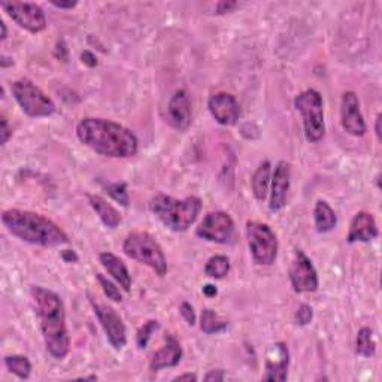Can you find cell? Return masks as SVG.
Returning a JSON list of instances; mask_svg holds the SVG:
<instances>
[{
  "label": "cell",
  "instance_id": "6da1fadb",
  "mask_svg": "<svg viewBox=\"0 0 382 382\" xmlns=\"http://www.w3.org/2000/svg\"><path fill=\"white\" fill-rule=\"evenodd\" d=\"M76 136L94 153L111 158H129L136 156L139 142L136 134L115 121L87 117L76 126Z\"/></svg>",
  "mask_w": 382,
  "mask_h": 382
},
{
  "label": "cell",
  "instance_id": "7a4b0ae2",
  "mask_svg": "<svg viewBox=\"0 0 382 382\" xmlns=\"http://www.w3.org/2000/svg\"><path fill=\"white\" fill-rule=\"evenodd\" d=\"M32 297L36 316L40 321L47 351L56 360L66 359L71 349V339L66 327V312L63 300L57 293L40 285L32 286Z\"/></svg>",
  "mask_w": 382,
  "mask_h": 382
},
{
  "label": "cell",
  "instance_id": "3957f363",
  "mask_svg": "<svg viewBox=\"0 0 382 382\" xmlns=\"http://www.w3.org/2000/svg\"><path fill=\"white\" fill-rule=\"evenodd\" d=\"M2 223L12 236L37 247L52 248L69 243L64 230L42 214L16 208L6 209L2 214Z\"/></svg>",
  "mask_w": 382,
  "mask_h": 382
},
{
  "label": "cell",
  "instance_id": "277c9868",
  "mask_svg": "<svg viewBox=\"0 0 382 382\" xmlns=\"http://www.w3.org/2000/svg\"><path fill=\"white\" fill-rule=\"evenodd\" d=\"M153 214L168 228L183 233L193 226L202 211V200L196 196L175 199L172 196L158 195L149 203Z\"/></svg>",
  "mask_w": 382,
  "mask_h": 382
},
{
  "label": "cell",
  "instance_id": "5b68a950",
  "mask_svg": "<svg viewBox=\"0 0 382 382\" xmlns=\"http://www.w3.org/2000/svg\"><path fill=\"white\" fill-rule=\"evenodd\" d=\"M122 251L132 260L151 267L158 277H165L168 272L166 255L158 242L146 231H132L122 243Z\"/></svg>",
  "mask_w": 382,
  "mask_h": 382
},
{
  "label": "cell",
  "instance_id": "8992f818",
  "mask_svg": "<svg viewBox=\"0 0 382 382\" xmlns=\"http://www.w3.org/2000/svg\"><path fill=\"white\" fill-rule=\"evenodd\" d=\"M294 108L303 120L305 138L311 144H317L325 133L324 103L317 90H305L294 99Z\"/></svg>",
  "mask_w": 382,
  "mask_h": 382
},
{
  "label": "cell",
  "instance_id": "52a82bcc",
  "mask_svg": "<svg viewBox=\"0 0 382 382\" xmlns=\"http://www.w3.org/2000/svg\"><path fill=\"white\" fill-rule=\"evenodd\" d=\"M11 93L27 117L44 118L56 112L54 102L29 78H20L12 83Z\"/></svg>",
  "mask_w": 382,
  "mask_h": 382
},
{
  "label": "cell",
  "instance_id": "ba28073f",
  "mask_svg": "<svg viewBox=\"0 0 382 382\" xmlns=\"http://www.w3.org/2000/svg\"><path fill=\"white\" fill-rule=\"evenodd\" d=\"M247 242L253 260L260 266L274 265L278 255V238L269 224L260 221L247 223Z\"/></svg>",
  "mask_w": 382,
  "mask_h": 382
},
{
  "label": "cell",
  "instance_id": "9c48e42d",
  "mask_svg": "<svg viewBox=\"0 0 382 382\" xmlns=\"http://www.w3.org/2000/svg\"><path fill=\"white\" fill-rule=\"evenodd\" d=\"M235 221L227 212H209L196 228V236L214 243H231L235 239Z\"/></svg>",
  "mask_w": 382,
  "mask_h": 382
},
{
  "label": "cell",
  "instance_id": "30bf717a",
  "mask_svg": "<svg viewBox=\"0 0 382 382\" xmlns=\"http://www.w3.org/2000/svg\"><path fill=\"white\" fill-rule=\"evenodd\" d=\"M0 5L21 29L30 33H40L47 29V16L39 5L32 2H2Z\"/></svg>",
  "mask_w": 382,
  "mask_h": 382
},
{
  "label": "cell",
  "instance_id": "8fae6325",
  "mask_svg": "<svg viewBox=\"0 0 382 382\" xmlns=\"http://www.w3.org/2000/svg\"><path fill=\"white\" fill-rule=\"evenodd\" d=\"M90 303L93 306V311L98 317L102 329L106 335L108 342L112 345L114 349L120 351L126 347L127 344V332H126V325L122 323L121 317L115 312L114 308L94 302V299H90Z\"/></svg>",
  "mask_w": 382,
  "mask_h": 382
},
{
  "label": "cell",
  "instance_id": "7c38bea8",
  "mask_svg": "<svg viewBox=\"0 0 382 382\" xmlns=\"http://www.w3.org/2000/svg\"><path fill=\"white\" fill-rule=\"evenodd\" d=\"M289 277L293 290L297 294L313 293L318 289L317 270L313 267L311 258L302 250H296L293 263L289 270Z\"/></svg>",
  "mask_w": 382,
  "mask_h": 382
},
{
  "label": "cell",
  "instance_id": "4fadbf2b",
  "mask_svg": "<svg viewBox=\"0 0 382 382\" xmlns=\"http://www.w3.org/2000/svg\"><path fill=\"white\" fill-rule=\"evenodd\" d=\"M340 122H342L344 130L356 138H361L366 134V122L360 109L359 96L354 91H347L342 96L340 102Z\"/></svg>",
  "mask_w": 382,
  "mask_h": 382
},
{
  "label": "cell",
  "instance_id": "5bb4252c",
  "mask_svg": "<svg viewBox=\"0 0 382 382\" xmlns=\"http://www.w3.org/2000/svg\"><path fill=\"white\" fill-rule=\"evenodd\" d=\"M290 183H291V168L289 163L281 160L278 161V165L270 178V199H269L270 211L278 212L285 207L286 196H289L290 190Z\"/></svg>",
  "mask_w": 382,
  "mask_h": 382
},
{
  "label": "cell",
  "instance_id": "9a60e30c",
  "mask_svg": "<svg viewBox=\"0 0 382 382\" xmlns=\"http://www.w3.org/2000/svg\"><path fill=\"white\" fill-rule=\"evenodd\" d=\"M209 112L221 126H235L241 117V108L235 96L228 93H216L208 102Z\"/></svg>",
  "mask_w": 382,
  "mask_h": 382
},
{
  "label": "cell",
  "instance_id": "2e32d148",
  "mask_svg": "<svg viewBox=\"0 0 382 382\" xmlns=\"http://www.w3.org/2000/svg\"><path fill=\"white\" fill-rule=\"evenodd\" d=\"M290 351L284 342H277L272 345L266 354V374L263 381L269 382H284L289 374Z\"/></svg>",
  "mask_w": 382,
  "mask_h": 382
},
{
  "label": "cell",
  "instance_id": "e0dca14e",
  "mask_svg": "<svg viewBox=\"0 0 382 382\" xmlns=\"http://www.w3.org/2000/svg\"><path fill=\"white\" fill-rule=\"evenodd\" d=\"M166 122L175 130L184 132L191 125V102L185 90L176 91L168 105Z\"/></svg>",
  "mask_w": 382,
  "mask_h": 382
},
{
  "label": "cell",
  "instance_id": "ac0fdd59",
  "mask_svg": "<svg viewBox=\"0 0 382 382\" xmlns=\"http://www.w3.org/2000/svg\"><path fill=\"white\" fill-rule=\"evenodd\" d=\"M183 348L178 342V339L172 335L165 336V345H163L157 352L153 354L151 360H149V369L157 372L165 369V367H175L178 366L183 360Z\"/></svg>",
  "mask_w": 382,
  "mask_h": 382
},
{
  "label": "cell",
  "instance_id": "d6986e66",
  "mask_svg": "<svg viewBox=\"0 0 382 382\" xmlns=\"http://www.w3.org/2000/svg\"><path fill=\"white\" fill-rule=\"evenodd\" d=\"M378 236H379V230L375 221V216L371 212L360 211L356 214V216L352 218L347 242L348 243L372 242Z\"/></svg>",
  "mask_w": 382,
  "mask_h": 382
},
{
  "label": "cell",
  "instance_id": "ffe728a7",
  "mask_svg": "<svg viewBox=\"0 0 382 382\" xmlns=\"http://www.w3.org/2000/svg\"><path fill=\"white\" fill-rule=\"evenodd\" d=\"M99 260L102 266L106 269V272L111 275L115 282L121 286L126 293H130L132 290V277L129 274V269L125 265V262L121 260L120 257H117L112 253H102L99 255Z\"/></svg>",
  "mask_w": 382,
  "mask_h": 382
},
{
  "label": "cell",
  "instance_id": "44dd1931",
  "mask_svg": "<svg viewBox=\"0 0 382 382\" xmlns=\"http://www.w3.org/2000/svg\"><path fill=\"white\" fill-rule=\"evenodd\" d=\"M87 197H88L90 207L93 208L96 214L99 215L100 221L108 228H117L121 224V215L111 203H108L102 196H98V195H88Z\"/></svg>",
  "mask_w": 382,
  "mask_h": 382
},
{
  "label": "cell",
  "instance_id": "7402d4cb",
  "mask_svg": "<svg viewBox=\"0 0 382 382\" xmlns=\"http://www.w3.org/2000/svg\"><path fill=\"white\" fill-rule=\"evenodd\" d=\"M313 221L318 233H329L337 224V216L325 200H318L313 208Z\"/></svg>",
  "mask_w": 382,
  "mask_h": 382
},
{
  "label": "cell",
  "instance_id": "603a6c76",
  "mask_svg": "<svg viewBox=\"0 0 382 382\" xmlns=\"http://www.w3.org/2000/svg\"><path fill=\"white\" fill-rule=\"evenodd\" d=\"M272 166L270 161H263L260 163L253 175L251 178V188H253V195L257 200L263 202L267 197L269 193V187H270V178H272Z\"/></svg>",
  "mask_w": 382,
  "mask_h": 382
},
{
  "label": "cell",
  "instance_id": "cb8c5ba5",
  "mask_svg": "<svg viewBox=\"0 0 382 382\" xmlns=\"http://www.w3.org/2000/svg\"><path fill=\"white\" fill-rule=\"evenodd\" d=\"M228 323L226 320H223L218 313L209 308L202 311L200 316V329L203 333L207 335H216L221 333L227 329Z\"/></svg>",
  "mask_w": 382,
  "mask_h": 382
},
{
  "label": "cell",
  "instance_id": "d4e9b609",
  "mask_svg": "<svg viewBox=\"0 0 382 382\" xmlns=\"http://www.w3.org/2000/svg\"><path fill=\"white\" fill-rule=\"evenodd\" d=\"M356 352L361 357H374L376 354V342L374 339V332L369 327H361L356 337Z\"/></svg>",
  "mask_w": 382,
  "mask_h": 382
},
{
  "label": "cell",
  "instance_id": "484cf974",
  "mask_svg": "<svg viewBox=\"0 0 382 382\" xmlns=\"http://www.w3.org/2000/svg\"><path fill=\"white\" fill-rule=\"evenodd\" d=\"M230 272V260L226 255H212L204 265V274L214 279H223Z\"/></svg>",
  "mask_w": 382,
  "mask_h": 382
},
{
  "label": "cell",
  "instance_id": "4316f807",
  "mask_svg": "<svg viewBox=\"0 0 382 382\" xmlns=\"http://www.w3.org/2000/svg\"><path fill=\"white\" fill-rule=\"evenodd\" d=\"M5 364L8 371L20 379H27L30 376L32 363L25 356H8L5 357Z\"/></svg>",
  "mask_w": 382,
  "mask_h": 382
},
{
  "label": "cell",
  "instance_id": "83f0119b",
  "mask_svg": "<svg viewBox=\"0 0 382 382\" xmlns=\"http://www.w3.org/2000/svg\"><path fill=\"white\" fill-rule=\"evenodd\" d=\"M103 188L115 202H118L120 204H122V207H126V208L129 207L130 199H129L126 183H108V184H103Z\"/></svg>",
  "mask_w": 382,
  "mask_h": 382
},
{
  "label": "cell",
  "instance_id": "f1b7e54d",
  "mask_svg": "<svg viewBox=\"0 0 382 382\" xmlns=\"http://www.w3.org/2000/svg\"><path fill=\"white\" fill-rule=\"evenodd\" d=\"M160 323L157 320H148L136 333V345L139 349H145L148 347L149 339L158 330Z\"/></svg>",
  "mask_w": 382,
  "mask_h": 382
},
{
  "label": "cell",
  "instance_id": "f546056e",
  "mask_svg": "<svg viewBox=\"0 0 382 382\" xmlns=\"http://www.w3.org/2000/svg\"><path fill=\"white\" fill-rule=\"evenodd\" d=\"M98 281L100 282V286H102V290L105 293V296L108 299H111L112 302H122V296H121V291L118 286L111 281V279H108L106 277H103L102 274H98Z\"/></svg>",
  "mask_w": 382,
  "mask_h": 382
},
{
  "label": "cell",
  "instance_id": "4dcf8cb0",
  "mask_svg": "<svg viewBox=\"0 0 382 382\" xmlns=\"http://www.w3.org/2000/svg\"><path fill=\"white\" fill-rule=\"evenodd\" d=\"M313 318V311L309 305L303 303V305H300L299 309L296 311L294 313V321L296 324L299 325H308Z\"/></svg>",
  "mask_w": 382,
  "mask_h": 382
},
{
  "label": "cell",
  "instance_id": "1f68e13d",
  "mask_svg": "<svg viewBox=\"0 0 382 382\" xmlns=\"http://www.w3.org/2000/svg\"><path fill=\"white\" fill-rule=\"evenodd\" d=\"M180 312H181L183 318L187 321L188 325H195L196 324V312H195V308L191 306L188 302L181 303Z\"/></svg>",
  "mask_w": 382,
  "mask_h": 382
},
{
  "label": "cell",
  "instance_id": "d6a6232c",
  "mask_svg": "<svg viewBox=\"0 0 382 382\" xmlns=\"http://www.w3.org/2000/svg\"><path fill=\"white\" fill-rule=\"evenodd\" d=\"M235 8H238V4L236 2H218L215 5V12L216 16H223V13H228L233 11Z\"/></svg>",
  "mask_w": 382,
  "mask_h": 382
},
{
  "label": "cell",
  "instance_id": "836d02e7",
  "mask_svg": "<svg viewBox=\"0 0 382 382\" xmlns=\"http://www.w3.org/2000/svg\"><path fill=\"white\" fill-rule=\"evenodd\" d=\"M224 378H226V375H224L223 369H214L204 375V381H214V382H221V381H224Z\"/></svg>",
  "mask_w": 382,
  "mask_h": 382
},
{
  "label": "cell",
  "instance_id": "e575fe53",
  "mask_svg": "<svg viewBox=\"0 0 382 382\" xmlns=\"http://www.w3.org/2000/svg\"><path fill=\"white\" fill-rule=\"evenodd\" d=\"M11 136H12V130L8 125V120L5 115H2V145H5L9 141Z\"/></svg>",
  "mask_w": 382,
  "mask_h": 382
},
{
  "label": "cell",
  "instance_id": "d590c367",
  "mask_svg": "<svg viewBox=\"0 0 382 382\" xmlns=\"http://www.w3.org/2000/svg\"><path fill=\"white\" fill-rule=\"evenodd\" d=\"M81 59H83V63H86L88 67L98 66V59H96V56L91 51H84L83 54H81Z\"/></svg>",
  "mask_w": 382,
  "mask_h": 382
},
{
  "label": "cell",
  "instance_id": "8d00e7d4",
  "mask_svg": "<svg viewBox=\"0 0 382 382\" xmlns=\"http://www.w3.org/2000/svg\"><path fill=\"white\" fill-rule=\"evenodd\" d=\"M62 257H63V260L67 262V263H75L78 262V255L75 254V251L72 250H66L62 253Z\"/></svg>",
  "mask_w": 382,
  "mask_h": 382
},
{
  "label": "cell",
  "instance_id": "74e56055",
  "mask_svg": "<svg viewBox=\"0 0 382 382\" xmlns=\"http://www.w3.org/2000/svg\"><path fill=\"white\" fill-rule=\"evenodd\" d=\"M203 294L207 296V297H215V296L218 294L216 286H215V285H212V284L204 285V286H203Z\"/></svg>",
  "mask_w": 382,
  "mask_h": 382
},
{
  "label": "cell",
  "instance_id": "f35d334b",
  "mask_svg": "<svg viewBox=\"0 0 382 382\" xmlns=\"http://www.w3.org/2000/svg\"><path fill=\"white\" fill-rule=\"evenodd\" d=\"M51 5L59 9H74L78 5V2H51Z\"/></svg>",
  "mask_w": 382,
  "mask_h": 382
},
{
  "label": "cell",
  "instance_id": "ab89813d",
  "mask_svg": "<svg viewBox=\"0 0 382 382\" xmlns=\"http://www.w3.org/2000/svg\"><path fill=\"white\" fill-rule=\"evenodd\" d=\"M173 381H197V375L195 374H184V375H180L173 378Z\"/></svg>",
  "mask_w": 382,
  "mask_h": 382
},
{
  "label": "cell",
  "instance_id": "60d3db41",
  "mask_svg": "<svg viewBox=\"0 0 382 382\" xmlns=\"http://www.w3.org/2000/svg\"><path fill=\"white\" fill-rule=\"evenodd\" d=\"M382 118V115L381 114H378V117H376V122H375V133H376V138H378V142H381V120Z\"/></svg>",
  "mask_w": 382,
  "mask_h": 382
},
{
  "label": "cell",
  "instance_id": "b9f144b4",
  "mask_svg": "<svg viewBox=\"0 0 382 382\" xmlns=\"http://www.w3.org/2000/svg\"><path fill=\"white\" fill-rule=\"evenodd\" d=\"M0 27H2V40L6 39L8 36V32H6V24L4 21H0Z\"/></svg>",
  "mask_w": 382,
  "mask_h": 382
}]
</instances>
